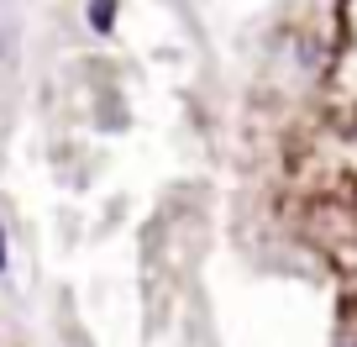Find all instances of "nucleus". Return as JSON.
I'll list each match as a JSON object with an SVG mask.
<instances>
[{"instance_id":"f03ea898","label":"nucleus","mask_w":357,"mask_h":347,"mask_svg":"<svg viewBox=\"0 0 357 347\" xmlns=\"http://www.w3.org/2000/svg\"><path fill=\"white\" fill-rule=\"evenodd\" d=\"M0 269H6V242H0Z\"/></svg>"},{"instance_id":"f257e3e1","label":"nucleus","mask_w":357,"mask_h":347,"mask_svg":"<svg viewBox=\"0 0 357 347\" xmlns=\"http://www.w3.org/2000/svg\"><path fill=\"white\" fill-rule=\"evenodd\" d=\"M111 22H116V0H95V6H89V27H95V32H111Z\"/></svg>"}]
</instances>
